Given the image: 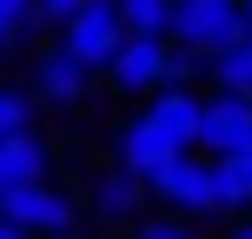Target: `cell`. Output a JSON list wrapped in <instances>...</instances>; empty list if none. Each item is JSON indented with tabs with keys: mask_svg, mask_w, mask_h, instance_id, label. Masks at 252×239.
<instances>
[{
	"mask_svg": "<svg viewBox=\"0 0 252 239\" xmlns=\"http://www.w3.org/2000/svg\"><path fill=\"white\" fill-rule=\"evenodd\" d=\"M60 47L73 53L87 73H100V67H113V53L126 47V20H120V0H87V7L73 13V20L60 27Z\"/></svg>",
	"mask_w": 252,
	"mask_h": 239,
	"instance_id": "1",
	"label": "cell"
},
{
	"mask_svg": "<svg viewBox=\"0 0 252 239\" xmlns=\"http://www.w3.org/2000/svg\"><path fill=\"white\" fill-rule=\"evenodd\" d=\"M239 34H246L239 0H179V7H173V40H179V47H192L199 60L226 53Z\"/></svg>",
	"mask_w": 252,
	"mask_h": 239,
	"instance_id": "2",
	"label": "cell"
},
{
	"mask_svg": "<svg viewBox=\"0 0 252 239\" xmlns=\"http://www.w3.org/2000/svg\"><path fill=\"white\" fill-rule=\"evenodd\" d=\"M153 193H159L166 206H179V213H219V173L199 153H179V160L153 179Z\"/></svg>",
	"mask_w": 252,
	"mask_h": 239,
	"instance_id": "3",
	"label": "cell"
},
{
	"mask_svg": "<svg viewBox=\"0 0 252 239\" xmlns=\"http://www.w3.org/2000/svg\"><path fill=\"white\" fill-rule=\"evenodd\" d=\"M252 139V100L246 93H213V100L199 106V146L206 160H232Z\"/></svg>",
	"mask_w": 252,
	"mask_h": 239,
	"instance_id": "4",
	"label": "cell"
},
{
	"mask_svg": "<svg viewBox=\"0 0 252 239\" xmlns=\"http://www.w3.org/2000/svg\"><path fill=\"white\" fill-rule=\"evenodd\" d=\"M0 219H7V226H20L27 239H33V233H66V226H73V200H66L60 186H47V179H40V186L7 193V200H0Z\"/></svg>",
	"mask_w": 252,
	"mask_h": 239,
	"instance_id": "5",
	"label": "cell"
},
{
	"mask_svg": "<svg viewBox=\"0 0 252 239\" xmlns=\"http://www.w3.org/2000/svg\"><path fill=\"white\" fill-rule=\"evenodd\" d=\"M166 53H173V40H139V34H126V47L113 53V67H106V80H113L120 93H159V87H166Z\"/></svg>",
	"mask_w": 252,
	"mask_h": 239,
	"instance_id": "6",
	"label": "cell"
},
{
	"mask_svg": "<svg viewBox=\"0 0 252 239\" xmlns=\"http://www.w3.org/2000/svg\"><path fill=\"white\" fill-rule=\"evenodd\" d=\"M173 160H179V146H173V139H166V133H159V126H153L146 113H139V120L120 133V166H126V173H139L146 186H153V179H159Z\"/></svg>",
	"mask_w": 252,
	"mask_h": 239,
	"instance_id": "7",
	"label": "cell"
},
{
	"mask_svg": "<svg viewBox=\"0 0 252 239\" xmlns=\"http://www.w3.org/2000/svg\"><path fill=\"white\" fill-rule=\"evenodd\" d=\"M199 106H206L199 93H186V87H159V93H153V106H146V120L159 126L179 153H192V146H199Z\"/></svg>",
	"mask_w": 252,
	"mask_h": 239,
	"instance_id": "8",
	"label": "cell"
},
{
	"mask_svg": "<svg viewBox=\"0 0 252 239\" xmlns=\"http://www.w3.org/2000/svg\"><path fill=\"white\" fill-rule=\"evenodd\" d=\"M40 179H47V146H40L33 133L0 139V200L20 193V186H40Z\"/></svg>",
	"mask_w": 252,
	"mask_h": 239,
	"instance_id": "9",
	"label": "cell"
},
{
	"mask_svg": "<svg viewBox=\"0 0 252 239\" xmlns=\"http://www.w3.org/2000/svg\"><path fill=\"white\" fill-rule=\"evenodd\" d=\"M87 80H93V73H87V67H80V60H73V53H66V47L40 53V67H33V87L47 93L53 106H73L80 93H87Z\"/></svg>",
	"mask_w": 252,
	"mask_h": 239,
	"instance_id": "10",
	"label": "cell"
},
{
	"mask_svg": "<svg viewBox=\"0 0 252 239\" xmlns=\"http://www.w3.org/2000/svg\"><path fill=\"white\" fill-rule=\"evenodd\" d=\"M139 193H146V179L139 173H126V166H113V173H100L93 179V206H100L106 219H126L139 206Z\"/></svg>",
	"mask_w": 252,
	"mask_h": 239,
	"instance_id": "11",
	"label": "cell"
},
{
	"mask_svg": "<svg viewBox=\"0 0 252 239\" xmlns=\"http://www.w3.org/2000/svg\"><path fill=\"white\" fill-rule=\"evenodd\" d=\"M206 67H213L219 93H246V100H252V27H246L239 40H232L226 53H213V60H206Z\"/></svg>",
	"mask_w": 252,
	"mask_h": 239,
	"instance_id": "12",
	"label": "cell"
},
{
	"mask_svg": "<svg viewBox=\"0 0 252 239\" xmlns=\"http://www.w3.org/2000/svg\"><path fill=\"white\" fill-rule=\"evenodd\" d=\"M173 7L179 0H120V20L139 40H173Z\"/></svg>",
	"mask_w": 252,
	"mask_h": 239,
	"instance_id": "13",
	"label": "cell"
},
{
	"mask_svg": "<svg viewBox=\"0 0 252 239\" xmlns=\"http://www.w3.org/2000/svg\"><path fill=\"white\" fill-rule=\"evenodd\" d=\"M20 133H33V100L20 87H0V139H20Z\"/></svg>",
	"mask_w": 252,
	"mask_h": 239,
	"instance_id": "14",
	"label": "cell"
},
{
	"mask_svg": "<svg viewBox=\"0 0 252 239\" xmlns=\"http://www.w3.org/2000/svg\"><path fill=\"white\" fill-rule=\"evenodd\" d=\"M213 173H219V213H246L252 206V179L232 160H213Z\"/></svg>",
	"mask_w": 252,
	"mask_h": 239,
	"instance_id": "15",
	"label": "cell"
},
{
	"mask_svg": "<svg viewBox=\"0 0 252 239\" xmlns=\"http://www.w3.org/2000/svg\"><path fill=\"white\" fill-rule=\"evenodd\" d=\"M199 53H192V47H173V53H166V87H186L192 93V80H199Z\"/></svg>",
	"mask_w": 252,
	"mask_h": 239,
	"instance_id": "16",
	"label": "cell"
},
{
	"mask_svg": "<svg viewBox=\"0 0 252 239\" xmlns=\"http://www.w3.org/2000/svg\"><path fill=\"white\" fill-rule=\"evenodd\" d=\"M80 7H87V0H33V20H47V27H66Z\"/></svg>",
	"mask_w": 252,
	"mask_h": 239,
	"instance_id": "17",
	"label": "cell"
},
{
	"mask_svg": "<svg viewBox=\"0 0 252 239\" xmlns=\"http://www.w3.org/2000/svg\"><path fill=\"white\" fill-rule=\"evenodd\" d=\"M0 20H13V27H27V20H33V0H0Z\"/></svg>",
	"mask_w": 252,
	"mask_h": 239,
	"instance_id": "18",
	"label": "cell"
},
{
	"mask_svg": "<svg viewBox=\"0 0 252 239\" xmlns=\"http://www.w3.org/2000/svg\"><path fill=\"white\" fill-rule=\"evenodd\" d=\"M133 239H186L179 226H146V233H133Z\"/></svg>",
	"mask_w": 252,
	"mask_h": 239,
	"instance_id": "19",
	"label": "cell"
},
{
	"mask_svg": "<svg viewBox=\"0 0 252 239\" xmlns=\"http://www.w3.org/2000/svg\"><path fill=\"white\" fill-rule=\"evenodd\" d=\"M13 40H20V27H13V20H0V53H13Z\"/></svg>",
	"mask_w": 252,
	"mask_h": 239,
	"instance_id": "20",
	"label": "cell"
},
{
	"mask_svg": "<svg viewBox=\"0 0 252 239\" xmlns=\"http://www.w3.org/2000/svg\"><path fill=\"white\" fill-rule=\"evenodd\" d=\"M232 166H239V173L252 179V139H246V146H239V153H232Z\"/></svg>",
	"mask_w": 252,
	"mask_h": 239,
	"instance_id": "21",
	"label": "cell"
},
{
	"mask_svg": "<svg viewBox=\"0 0 252 239\" xmlns=\"http://www.w3.org/2000/svg\"><path fill=\"white\" fill-rule=\"evenodd\" d=\"M0 239H27V233H20V226H7V219H0Z\"/></svg>",
	"mask_w": 252,
	"mask_h": 239,
	"instance_id": "22",
	"label": "cell"
},
{
	"mask_svg": "<svg viewBox=\"0 0 252 239\" xmlns=\"http://www.w3.org/2000/svg\"><path fill=\"white\" fill-rule=\"evenodd\" d=\"M239 13H246V27H252V0H239Z\"/></svg>",
	"mask_w": 252,
	"mask_h": 239,
	"instance_id": "23",
	"label": "cell"
},
{
	"mask_svg": "<svg viewBox=\"0 0 252 239\" xmlns=\"http://www.w3.org/2000/svg\"><path fill=\"white\" fill-rule=\"evenodd\" d=\"M232 239H252V226H239V233H232Z\"/></svg>",
	"mask_w": 252,
	"mask_h": 239,
	"instance_id": "24",
	"label": "cell"
}]
</instances>
